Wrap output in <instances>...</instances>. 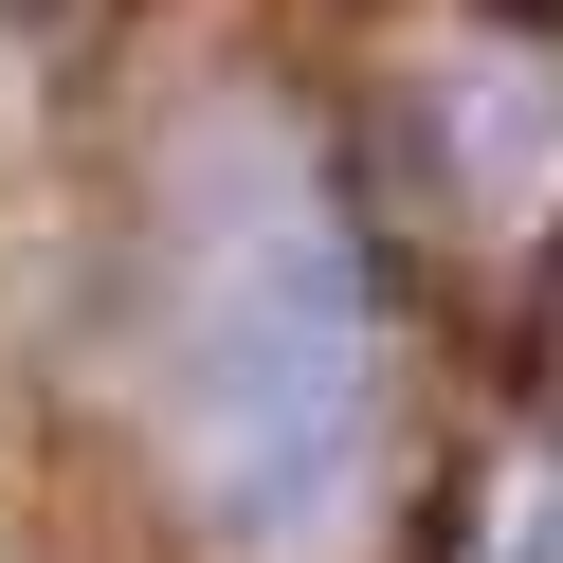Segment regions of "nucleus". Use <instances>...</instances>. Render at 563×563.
Here are the masks:
<instances>
[{"label": "nucleus", "mask_w": 563, "mask_h": 563, "mask_svg": "<svg viewBox=\"0 0 563 563\" xmlns=\"http://www.w3.org/2000/svg\"><path fill=\"white\" fill-rule=\"evenodd\" d=\"M146 454L219 563H345L382 509V255L273 110H200L146 200Z\"/></svg>", "instance_id": "obj_1"}, {"label": "nucleus", "mask_w": 563, "mask_h": 563, "mask_svg": "<svg viewBox=\"0 0 563 563\" xmlns=\"http://www.w3.org/2000/svg\"><path fill=\"white\" fill-rule=\"evenodd\" d=\"M545 437H563V328H545Z\"/></svg>", "instance_id": "obj_2"}]
</instances>
